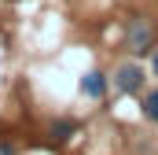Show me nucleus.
I'll return each instance as SVG.
<instances>
[{
    "label": "nucleus",
    "mask_w": 158,
    "mask_h": 155,
    "mask_svg": "<svg viewBox=\"0 0 158 155\" xmlns=\"http://www.w3.org/2000/svg\"><path fill=\"white\" fill-rule=\"evenodd\" d=\"M110 85H114V92L118 96H143V89H147V70H143V63H121L114 67V74H110Z\"/></svg>",
    "instance_id": "f03ea898"
},
{
    "label": "nucleus",
    "mask_w": 158,
    "mask_h": 155,
    "mask_svg": "<svg viewBox=\"0 0 158 155\" xmlns=\"http://www.w3.org/2000/svg\"><path fill=\"white\" fill-rule=\"evenodd\" d=\"M81 129L77 118H52L48 122V137H52V144H66V140H74Z\"/></svg>",
    "instance_id": "20e7f679"
},
{
    "label": "nucleus",
    "mask_w": 158,
    "mask_h": 155,
    "mask_svg": "<svg viewBox=\"0 0 158 155\" xmlns=\"http://www.w3.org/2000/svg\"><path fill=\"white\" fill-rule=\"evenodd\" d=\"M0 155H15V144H7V140H0Z\"/></svg>",
    "instance_id": "423d86ee"
},
{
    "label": "nucleus",
    "mask_w": 158,
    "mask_h": 155,
    "mask_svg": "<svg viewBox=\"0 0 158 155\" xmlns=\"http://www.w3.org/2000/svg\"><path fill=\"white\" fill-rule=\"evenodd\" d=\"M155 48H158V37L151 19H143V15L125 19V52L129 55H151Z\"/></svg>",
    "instance_id": "f257e3e1"
},
{
    "label": "nucleus",
    "mask_w": 158,
    "mask_h": 155,
    "mask_svg": "<svg viewBox=\"0 0 158 155\" xmlns=\"http://www.w3.org/2000/svg\"><path fill=\"white\" fill-rule=\"evenodd\" d=\"M77 89H81V96H85V100H103V96H107V89H110V78L103 74V70H88V74H81Z\"/></svg>",
    "instance_id": "7ed1b4c3"
},
{
    "label": "nucleus",
    "mask_w": 158,
    "mask_h": 155,
    "mask_svg": "<svg viewBox=\"0 0 158 155\" xmlns=\"http://www.w3.org/2000/svg\"><path fill=\"white\" fill-rule=\"evenodd\" d=\"M140 118L151 122V126H158V85L143 89V96H140Z\"/></svg>",
    "instance_id": "39448f33"
},
{
    "label": "nucleus",
    "mask_w": 158,
    "mask_h": 155,
    "mask_svg": "<svg viewBox=\"0 0 158 155\" xmlns=\"http://www.w3.org/2000/svg\"><path fill=\"white\" fill-rule=\"evenodd\" d=\"M151 74L158 78V48H155V52H151Z\"/></svg>",
    "instance_id": "0eeeda50"
}]
</instances>
